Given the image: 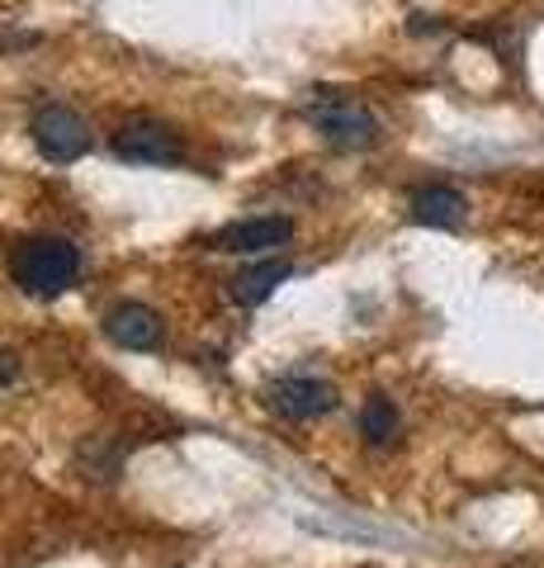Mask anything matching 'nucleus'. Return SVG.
Here are the masks:
<instances>
[{"mask_svg": "<svg viewBox=\"0 0 544 568\" xmlns=\"http://www.w3.org/2000/svg\"><path fill=\"white\" fill-rule=\"evenodd\" d=\"M81 271H85V256L66 237H24L10 252V280L33 298H58L66 290H76Z\"/></svg>", "mask_w": 544, "mask_h": 568, "instance_id": "nucleus-1", "label": "nucleus"}, {"mask_svg": "<svg viewBox=\"0 0 544 568\" xmlns=\"http://www.w3.org/2000/svg\"><path fill=\"white\" fill-rule=\"evenodd\" d=\"M304 119L337 152H365V148H374V142H379L374 110H365L360 100H350L341 91H312L308 104H304Z\"/></svg>", "mask_w": 544, "mask_h": 568, "instance_id": "nucleus-2", "label": "nucleus"}, {"mask_svg": "<svg viewBox=\"0 0 544 568\" xmlns=\"http://www.w3.org/2000/svg\"><path fill=\"white\" fill-rule=\"evenodd\" d=\"M91 142H95V133H91V123H85L72 104H39V114H33V148H39L48 162H58V166H66V162H81L85 152H91Z\"/></svg>", "mask_w": 544, "mask_h": 568, "instance_id": "nucleus-3", "label": "nucleus"}, {"mask_svg": "<svg viewBox=\"0 0 544 568\" xmlns=\"http://www.w3.org/2000/svg\"><path fill=\"white\" fill-rule=\"evenodd\" d=\"M110 148H114V156H124V162H133V166H181V156H185L181 133H175L171 123H162V119L119 123Z\"/></svg>", "mask_w": 544, "mask_h": 568, "instance_id": "nucleus-4", "label": "nucleus"}, {"mask_svg": "<svg viewBox=\"0 0 544 568\" xmlns=\"http://www.w3.org/2000/svg\"><path fill=\"white\" fill-rule=\"evenodd\" d=\"M270 413H279L285 422H318L327 413H337V388H331L322 375H285L266 388Z\"/></svg>", "mask_w": 544, "mask_h": 568, "instance_id": "nucleus-5", "label": "nucleus"}, {"mask_svg": "<svg viewBox=\"0 0 544 568\" xmlns=\"http://www.w3.org/2000/svg\"><path fill=\"white\" fill-rule=\"evenodd\" d=\"M104 336L124 351H162L166 346V317L129 298V304H114L104 313Z\"/></svg>", "mask_w": 544, "mask_h": 568, "instance_id": "nucleus-6", "label": "nucleus"}, {"mask_svg": "<svg viewBox=\"0 0 544 568\" xmlns=\"http://www.w3.org/2000/svg\"><path fill=\"white\" fill-rule=\"evenodd\" d=\"M294 237V219H279V213H260V219H237L227 223L223 233L214 237L218 252L233 256H270Z\"/></svg>", "mask_w": 544, "mask_h": 568, "instance_id": "nucleus-7", "label": "nucleus"}, {"mask_svg": "<svg viewBox=\"0 0 544 568\" xmlns=\"http://www.w3.org/2000/svg\"><path fill=\"white\" fill-rule=\"evenodd\" d=\"M412 219L421 223V227H464V219H469V200L454 185H421L417 194H412Z\"/></svg>", "mask_w": 544, "mask_h": 568, "instance_id": "nucleus-8", "label": "nucleus"}, {"mask_svg": "<svg viewBox=\"0 0 544 568\" xmlns=\"http://www.w3.org/2000/svg\"><path fill=\"white\" fill-rule=\"evenodd\" d=\"M289 275H294V265H289V261L260 256L256 265H247V271H237V280H233V298H237L242 308H256V304H266V298H270Z\"/></svg>", "mask_w": 544, "mask_h": 568, "instance_id": "nucleus-9", "label": "nucleus"}, {"mask_svg": "<svg viewBox=\"0 0 544 568\" xmlns=\"http://www.w3.org/2000/svg\"><path fill=\"white\" fill-rule=\"evenodd\" d=\"M398 432H402V417H398V403L393 398H383V394H374L370 403H365V413H360V436L370 440V446H393L398 440Z\"/></svg>", "mask_w": 544, "mask_h": 568, "instance_id": "nucleus-10", "label": "nucleus"}, {"mask_svg": "<svg viewBox=\"0 0 544 568\" xmlns=\"http://www.w3.org/2000/svg\"><path fill=\"white\" fill-rule=\"evenodd\" d=\"M20 355H14V351H0V388H10L14 379H20Z\"/></svg>", "mask_w": 544, "mask_h": 568, "instance_id": "nucleus-11", "label": "nucleus"}]
</instances>
